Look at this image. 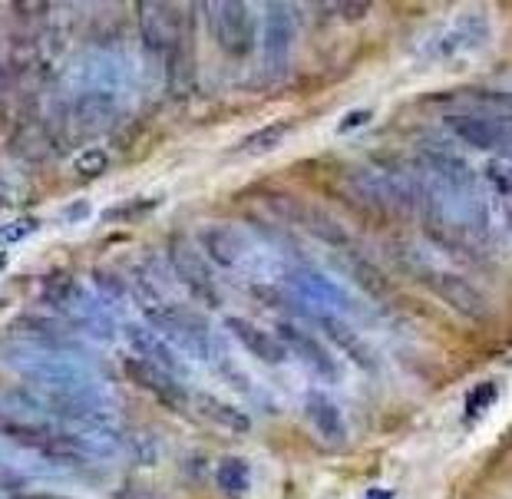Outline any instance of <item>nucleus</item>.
I'll return each mask as SVG.
<instances>
[{
  "label": "nucleus",
  "instance_id": "2",
  "mask_svg": "<svg viewBox=\"0 0 512 499\" xmlns=\"http://www.w3.org/2000/svg\"><path fill=\"white\" fill-rule=\"evenodd\" d=\"M420 281L443 301V305H450L456 314H463L466 321H486L489 314H493V305H489V298L483 291H479L470 278L456 275V271L430 268Z\"/></svg>",
  "mask_w": 512,
  "mask_h": 499
},
{
  "label": "nucleus",
  "instance_id": "19",
  "mask_svg": "<svg viewBox=\"0 0 512 499\" xmlns=\"http://www.w3.org/2000/svg\"><path fill=\"white\" fill-rule=\"evenodd\" d=\"M341 265L347 275L354 278V285L364 291V295L370 298H390V291H394V285H390L387 271L377 268L374 262H367V258H357V255H344Z\"/></svg>",
  "mask_w": 512,
  "mask_h": 499
},
{
  "label": "nucleus",
  "instance_id": "17",
  "mask_svg": "<svg viewBox=\"0 0 512 499\" xmlns=\"http://www.w3.org/2000/svg\"><path fill=\"white\" fill-rule=\"evenodd\" d=\"M423 162H427V169L443 182V186H450V189H470L473 186V166L460 153H453V149L427 146L423 149Z\"/></svg>",
  "mask_w": 512,
  "mask_h": 499
},
{
  "label": "nucleus",
  "instance_id": "9",
  "mask_svg": "<svg viewBox=\"0 0 512 499\" xmlns=\"http://www.w3.org/2000/svg\"><path fill=\"white\" fill-rule=\"evenodd\" d=\"M146 318L156 324V328L166 331V341H179L182 347H189L195 354H209V328H205V321H199L195 314L152 305L146 308Z\"/></svg>",
  "mask_w": 512,
  "mask_h": 499
},
{
  "label": "nucleus",
  "instance_id": "3",
  "mask_svg": "<svg viewBox=\"0 0 512 499\" xmlns=\"http://www.w3.org/2000/svg\"><path fill=\"white\" fill-rule=\"evenodd\" d=\"M182 7L169 4H139V30H143L146 50L162 53V57H179L185 47L182 37Z\"/></svg>",
  "mask_w": 512,
  "mask_h": 499
},
{
  "label": "nucleus",
  "instance_id": "8",
  "mask_svg": "<svg viewBox=\"0 0 512 499\" xmlns=\"http://www.w3.org/2000/svg\"><path fill=\"white\" fill-rule=\"evenodd\" d=\"M278 341H281V347H291L294 354L301 357L304 364L311 367L314 374L321 377V381H331V384H337L344 377V367L337 364V357L324 347L318 338H311V334H304L298 324H288V321H281L278 324Z\"/></svg>",
  "mask_w": 512,
  "mask_h": 499
},
{
  "label": "nucleus",
  "instance_id": "4",
  "mask_svg": "<svg viewBox=\"0 0 512 499\" xmlns=\"http://www.w3.org/2000/svg\"><path fill=\"white\" fill-rule=\"evenodd\" d=\"M0 433H4L10 443H17V447L37 450V453H43V457H50V460L73 463V460H83L86 457L83 443H76L70 437H60L57 430L43 427V423L4 420V423H0Z\"/></svg>",
  "mask_w": 512,
  "mask_h": 499
},
{
  "label": "nucleus",
  "instance_id": "22",
  "mask_svg": "<svg viewBox=\"0 0 512 499\" xmlns=\"http://www.w3.org/2000/svg\"><path fill=\"white\" fill-rule=\"evenodd\" d=\"M288 129H291V123H285V119H275V123L258 126L255 133H248L242 139L238 153H245V156H268V153H275V149L285 143Z\"/></svg>",
  "mask_w": 512,
  "mask_h": 499
},
{
  "label": "nucleus",
  "instance_id": "20",
  "mask_svg": "<svg viewBox=\"0 0 512 499\" xmlns=\"http://www.w3.org/2000/svg\"><path fill=\"white\" fill-rule=\"evenodd\" d=\"M195 407H199V414L205 420L219 423V427H225V430H235V433H248V430H252V417H248L245 410L225 404V400H219V397L202 394V397H195Z\"/></svg>",
  "mask_w": 512,
  "mask_h": 499
},
{
  "label": "nucleus",
  "instance_id": "16",
  "mask_svg": "<svg viewBox=\"0 0 512 499\" xmlns=\"http://www.w3.org/2000/svg\"><path fill=\"white\" fill-rule=\"evenodd\" d=\"M304 414H308L311 427L318 430V437L328 440L331 447H344L347 443V423L341 417V407H337L328 394H321V390L308 394V400H304Z\"/></svg>",
  "mask_w": 512,
  "mask_h": 499
},
{
  "label": "nucleus",
  "instance_id": "24",
  "mask_svg": "<svg viewBox=\"0 0 512 499\" xmlns=\"http://www.w3.org/2000/svg\"><path fill=\"white\" fill-rule=\"evenodd\" d=\"M496 397H499L496 381H483L479 387H473V390H470V397H466V404H463L466 420H479V417H483L486 410L496 404Z\"/></svg>",
  "mask_w": 512,
  "mask_h": 499
},
{
  "label": "nucleus",
  "instance_id": "31",
  "mask_svg": "<svg viewBox=\"0 0 512 499\" xmlns=\"http://www.w3.org/2000/svg\"><path fill=\"white\" fill-rule=\"evenodd\" d=\"M364 123H370V110H351L341 123H337V129H341V133H351V129L364 126Z\"/></svg>",
  "mask_w": 512,
  "mask_h": 499
},
{
  "label": "nucleus",
  "instance_id": "12",
  "mask_svg": "<svg viewBox=\"0 0 512 499\" xmlns=\"http://www.w3.org/2000/svg\"><path fill=\"white\" fill-rule=\"evenodd\" d=\"M486 37H489L486 17L463 14V17H456L437 40H433L430 53H433V57H453V53H460V50H476L479 43H486Z\"/></svg>",
  "mask_w": 512,
  "mask_h": 499
},
{
  "label": "nucleus",
  "instance_id": "26",
  "mask_svg": "<svg viewBox=\"0 0 512 499\" xmlns=\"http://www.w3.org/2000/svg\"><path fill=\"white\" fill-rule=\"evenodd\" d=\"M159 205V199H133V202H119L113 209L103 212L106 222H129V219H143Z\"/></svg>",
  "mask_w": 512,
  "mask_h": 499
},
{
  "label": "nucleus",
  "instance_id": "32",
  "mask_svg": "<svg viewBox=\"0 0 512 499\" xmlns=\"http://www.w3.org/2000/svg\"><path fill=\"white\" fill-rule=\"evenodd\" d=\"M367 496H370V499H390V493H384V490H370Z\"/></svg>",
  "mask_w": 512,
  "mask_h": 499
},
{
  "label": "nucleus",
  "instance_id": "21",
  "mask_svg": "<svg viewBox=\"0 0 512 499\" xmlns=\"http://www.w3.org/2000/svg\"><path fill=\"white\" fill-rule=\"evenodd\" d=\"M215 483H219V490L228 499H242L252 490V470H248V463L242 457H225L219 463V470H215Z\"/></svg>",
  "mask_w": 512,
  "mask_h": 499
},
{
  "label": "nucleus",
  "instance_id": "5",
  "mask_svg": "<svg viewBox=\"0 0 512 499\" xmlns=\"http://www.w3.org/2000/svg\"><path fill=\"white\" fill-rule=\"evenodd\" d=\"M169 262H172V268H176L179 281L192 291L195 298L205 301V305H219V285H215L212 268L202 258L199 248H195L185 235L169 238Z\"/></svg>",
  "mask_w": 512,
  "mask_h": 499
},
{
  "label": "nucleus",
  "instance_id": "33",
  "mask_svg": "<svg viewBox=\"0 0 512 499\" xmlns=\"http://www.w3.org/2000/svg\"><path fill=\"white\" fill-rule=\"evenodd\" d=\"M7 268V255L4 252H0V271H4Z\"/></svg>",
  "mask_w": 512,
  "mask_h": 499
},
{
  "label": "nucleus",
  "instance_id": "15",
  "mask_svg": "<svg viewBox=\"0 0 512 499\" xmlns=\"http://www.w3.org/2000/svg\"><path fill=\"white\" fill-rule=\"evenodd\" d=\"M318 324H321V331L328 334V341L337 347V351H344L347 361H354L357 367H364V371H374V367H377L374 351H370L367 341L344 318H337V314H321Z\"/></svg>",
  "mask_w": 512,
  "mask_h": 499
},
{
  "label": "nucleus",
  "instance_id": "28",
  "mask_svg": "<svg viewBox=\"0 0 512 499\" xmlns=\"http://www.w3.org/2000/svg\"><path fill=\"white\" fill-rule=\"evenodd\" d=\"M93 281L100 285V291H106V295H113V298H123L126 295V281L113 275L110 268H96L93 271Z\"/></svg>",
  "mask_w": 512,
  "mask_h": 499
},
{
  "label": "nucleus",
  "instance_id": "30",
  "mask_svg": "<svg viewBox=\"0 0 512 499\" xmlns=\"http://www.w3.org/2000/svg\"><path fill=\"white\" fill-rule=\"evenodd\" d=\"M328 10H331V14H337V17H344V20H361L370 10V4H334Z\"/></svg>",
  "mask_w": 512,
  "mask_h": 499
},
{
  "label": "nucleus",
  "instance_id": "11",
  "mask_svg": "<svg viewBox=\"0 0 512 499\" xmlns=\"http://www.w3.org/2000/svg\"><path fill=\"white\" fill-rule=\"evenodd\" d=\"M123 367H126V377H129V381H133L136 387L149 390V394L156 397V400H162L166 407H172V410H182V407H185V387H182L172 374L159 371L156 364L139 361V357H129V361H126Z\"/></svg>",
  "mask_w": 512,
  "mask_h": 499
},
{
  "label": "nucleus",
  "instance_id": "10",
  "mask_svg": "<svg viewBox=\"0 0 512 499\" xmlns=\"http://www.w3.org/2000/svg\"><path fill=\"white\" fill-rule=\"evenodd\" d=\"M294 27H298L294 24V7H288V4L265 7V67L271 73H281L288 67Z\"/></svg>",
  "mask_w": 512,
  "mask_h": 499
},
{
  "label": "nucleus",
  "instance_id": "29",
  "mask_svg": "<svg viewBox=\"0 0 512 499\" xmlns=\"http://www.w3.org/2000/svg\"><path fill=\"white\" fill-rule=\"evenodd\" d=\"M486 176L499 189V195H509V166H506V159H493V162H489Z\"/></svg>",
  "mask_w": 512,
  "mask_h": 499
},
{
  "label": "nucleus",
  "instance_id": "1",
  "mask_svg": "<svg viewBox=\"0 0 512 499\" xmlns=\"http://www.w3.org/2000/svg\"><path fill=\"white\" fill-rule=\"evenodd\" d=\"M209 34L228 57L242 60L255 50V10L248 4H205Z\"/></svg>",
  "mask_w": 512,
  "mask_h": 499
},
{
  "label": "nucleus",
  "instance_id": "6",
  "mask_svg": "<svg viewBox=\"0 0 512 499\" xmlns=\"http://www.w3.org/2000/svg\"><path fill=\"white\" fill-rule=\"evenodd\" d=\"M275 202H278L275 205L278 215L285 212L288 222H294L298 229H304V232L314 235V238H321V242L337 245V248L351 242V235L344 232V225L337 222L331 212L318 209V205H311V202H304V199H294V195H278Z\"/></svg>",
  "mask_w": 512,
  "mask_h": 499
},
{
  "label": "nucleus",
  "instance_id": "7",
  "mask_svg": "<svg viewBox=\"0 0 512 499\" xmlns=\"http://www.w3.org/2000/svg\"><path fill=\"white\" fill-rule=\"evenodd\" d=\"M453 136H460L466 146L483 149V153H506L509 149V126L506 119L479 116V113H453L446 116Z\"/></svg>",
  "mask_w": 512,
  "mask_h": 499
},
{
  "label": "nucleus",
  "instance_id": "13",
  "mask_svg": "<svg viewBox=\"0 0 512 499\" xmlns=\"http://www.w3.org/2000/svg\"><path fill=\"white\" fill-rule=\"evenodd\" d=\"M225 328L235 334L238 344H242L245 351L255 357V361L271 364V367L285 364L288 351L281 347V341L275 338V334H268L265 328H258V324L245 321V318H225Z\"/></svg>",
  "mask_w": 512,
  "mask_h": 499
},
{
  "label": "nucleus",
  "instance_id": "27",
  "mask_svg": "<svg viewBox=\"0 0 512 499\" xmlns=\"http://www.w3.org/2000/svg\"><path fill=\"white\" fill-rule=\"evenodd\" d=\"M40 229V219L37 215H20V219L0 225V245H14V242H24Z\"/></svg>",
  "mask_w": 512,
  "mask_h": 499
},
{
  "label": "nucleus",
  "instance_id": "18",
  "mask_svg": "<svg viewBox=\"0 0 512 499\" xmlns=\"http://www.w3.org/2000/svg\"><path fill=\"white\" fill-rule=\"evenodd\" d=\"M126 338L139 351V361L156 364L159 371H166V374L176 377V371H179V354L172 351L166 338H156L152 331L136 328V324H129V328H126Z\"/></svg>",
  "mask_w": 512,
  "mask_h": 499
},
{
  "label": "nucleus",
  "instance_id": "25",
  "mask_svg": "<svg viewBox=\"0 0 512 499\" xmlns=\"http://www.w3.org/2000/svg\"><path fill=\"white\" fill-rule=\"evenodd\" d=\"M106 166H110V153H106V149H96V146L83 149V153H76V159H73V172H76L80 179H96V176H103Z\"/></svg>",
  "mask_w": 512,
  "mask_h": 499
},
{
  "label": "nucleus",
  "instance_id": "14",
  "mask_svg": "<svg viewBox=\"0 0 512 499\" xmlns=\"http://www.w3.org/2000/svg\"><path fill=\"white\" fill-rule=\"evenodd\" d=\"M199 252H205V258H212L215 265L235 268L245 255V235L232 225H202Z\"/></svg>",
  "mask_w": 512,
  "mask_h": 499
},
{
  "label": "nucleus",
  "instance_id": "23",
  "mask_svg": "<svg viewBox=\"0 0 512 499\" xmlns=\"http://www.w3.org/2000/svg\"><path fill=\"white\" fill-rule=\"evenodd\" d=\"M14 331L27 334V338H34L40 344H50V347H70V334L63 324L50 321V318H20L14 321Z\"/></svg>",
  "mask_w": 512,
  "mask_h": 499
}]
</instances>
